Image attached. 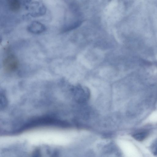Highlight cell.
Masks as SVG:
<instances>
[{
    "label": "cell",
    "instance_id": "277c9868",
    "mask_svg": "<svg viewBox=\"0 0 157 157\" xmlns=\"http://www.w3.org/2000/svg\"><path fill=\"white\" fill-rule=\"evenodd\" d=\"M28 31L31 33L35 34H39L44 32L46 28L41 23L34 21L28 27Z\"/></svg>",
    "mask_w": 157,
    "mask_h": 157
},
{
    "label": "cell",
    "instance_id": "6da1fadb",
    "mask_svg": "<svg viewBox=\"0 0 157 157\" xmlns=\"http://www.w3.org/2000/svg\"><path fill=\"white\" fill-rule=\"evenodd\" d=\"M47 125H59L64 126L66 125V124L63 122L54 119L47 117H43L32 120L21 128V130L23 131L25 130L38 126Z\"/></svg>",
    "mask_w": 157,
    "mask_h": 157
},
{
    "label": "cell",
    "instance_id": "7a4b0ae2",
    "mask_svg": "<svg viewBox=\"0 0 157 157\" xmlns=\"http://www.w3.org/2000/svg\"><path fill=\"white\" fill-rule=\"evenodd\" d=\"M25 5L27 10L32 16H40L44 15L46 13V9L44 6L39 2L29 0L26 2Z\"/></svg>",
    "mask_w": 157,
    "mask_h": 157
},
{
    "label": "cell",
    "instance_id": "3957f363",
    "mask_svg": "<svg viewBox=\"0 0 157 157\" xmlns=\"http://www.w3.org/2000/svg\"><path fill=\"white\" fill-rule=\"evenodd\" d=\"M19 65V62L18 59L13 55L7 57L3 62L4 69L8 72H12L16 71Z\"/></svg>",
    "mask_w": 157,
    "mask_h": 157
},
{
    "label": "cell",
    "instance_id": "52a82bcc",
    "mask_svg": "<svg viewBox=\"0 0 157 157\" xmlns=\"http://www.w3.org/2000/svg\"><path fill=\"white\" fill-rule=\"evenodd\" d=\"M1 108L4 109L7 106V98L4 94L3 93L1 94Z\"/></svg>",
    "mask_w": 157,
    "mask_h": 157
},
{
    "label": "cell",
    "instance_id": "ba28073f",
    "mask_svg": "<svg viewBox=\"0 0 157 157\" xmlns=\"http://www.w3.org/2000/svg\"><path fill=\"white\" fill-rule=\"evenodd\" d=\"M111 1H112V0H108V1H109V2H111Z\"/></svg>",
    "mask_w": 157,
    "mask_h": 157
},
{
    "label": "cell",
    "instance_id": "5b68a950",
    "mask_svg": "<svg viewBox=\"0 0 157 157\" xmlns=\"http://www.w3.org/2000/svg\"><path fill=\"white\" fill-rule=\"evenodd\" d=\"M10 9L13 12L19 11L20 8V4L19 0H9Z\"/></svg>",
    "mask_w": 157,
    "mask_h": 157
},
{
    "label": "cell",
    "instance_id": "8992f818",
    "mask_svg": "<svg viewBox=\"0 0 157 157\" xmlns=\"http://www.w3.org/2000/svg\"><path fill=\"white\" fill-rule=\"evenodd\" d=\"M148 135L147 132H143L135 134L133 135V137L136 140L141 141L145 139Z\"/></svg>",
    "mask_w": 157,
    "mask_h": 157
}]
</instances>
